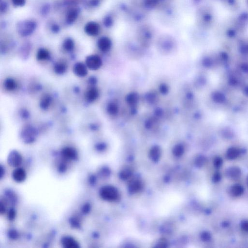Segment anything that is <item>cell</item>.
<instances>
[{"label": "cell", "instance_id": "6da1fadb", "mask_svg": "<svg viewBox=\"0 0 248 248\" xmlns=\"http://www.w3.org/2000/svg\"><path fill=\"white\" fill-rule=\"evenodd\" d=\"M100 193L102 199L109 201H116L119 197L118 190L113 186H104L101 188Z\"/></svg>", "mask_w": 248, "mask_h": 248}, {"label": "cell", "instance_id": "7a4b0ae2", "mask_svg": "<svg viewBox=\"0 0 248 248\" xmlns=\"http://www.w3.org/2000/svg\"><path fill=\"white\" fill-rule=\"evenodd\" d=\"M37 135L38 133L35 129L31 125L24 126L21 132L22 140L26 144H30L34 142Z\"/></svg>", "mask_w": 248, "mask_h": 248}, {"label": "cell", "instance_id": "3957f363", "mask_svg": "<svg viewBox=\"0 0 248 248\" xmlns=\"http://www.w3.org/2000/svg\"><path fill=\"white\" fill-rule=\"evenodd\" d=\"M86 64L90 70H97L102 66V61L98 55H90L86 58Z\"/></svg>", "mask_w": 248, "mask_h": 248}, {"label": "cell", "instance_id": "277c9868", "mask_svg": "<svg viewBox=\"0 0 248 248\" xmlns=\"http://www.w3.org/2000/svg\"><path fill=\"white\" fill-rule=\"evenodd\" d=\"M22 162V156L18 151L13 150L8 155L7 162L11 166L18 167L21 165Z\"/></svg>", "mask_w": 248, "mask_h": 248}, {"label": "cell", "instance_id": "5b68a950", "mask_svg": "<svg viewBox=\"0 0 248 248\" xmlns=\"http://www.w3.org/2000/svg\"><path fill=\"white\" fill-rule=\"evenodd\" d=\"M35 28V23L32 21H27L24 22L20 26V32L21 35H28L31 34Z\"/></svg>", "mask_w": 248, "mask_h": 248}, {"label": "cell", "instance_id": "8992f818", "mask_svg": "<svg viewBox=\"0 0 248 248\" xmlns=\"http://www.w3.org/2000/svg\"><path fill=\"white\" fill-rule=\"evenodd\" d=\"M73 72L78 77H84L88 74V67L86 64L78 62L74 65Z\"/></svg>", "mask_w": 248, "mask_h": 248}, {"label": "cell", "instance_id": "52a82bcc", "mask_svg": "<svg viewBox=\"0 0 248 248\" xmlns=\"http://www.w3.org/2000/svg\"><path fill=\"white\" fill-rule=\"evenodd\" d=\"M85 32L90 36H96L100 32V27L98 24L95 22H89L85 26Z\"/></svg>", "mask_w": 248, "mask_h": 248}, {"label": "cell", "instance_id": "ba28073f", "mask_svg": "<svg viewBox=\"0 0 248 248\" xmlns=\"http://www.w3.org/2000/svg\"><path fill=\"white\" fill-rule=\"evenodd\" d=\"M63 157L67 160H74L77 159V152L75 149L70 147H66L63 149L61 152Z\"/></svg>", "mask_w": 248, "mask_h": 248}, {"label": "cell", "instance_id": "9c48e42d", "mask_svg": "<svg viewBox=\"0 0 248 248\" xmlns=\"http://www.w3.org/2000/svg\"><path fill=\"white\" fill-rule=\"evenodd\" d=\"M61 243L65 248H78L80 247L78 242L71 236H65L62 238Z\"/></svg>", "mask_w": 248, "mask_h": 248}, {"label": "cell", "instance_id": "30bf717a", "mask_svg": "<svg viewBox=\"0 0 248 248\" xmlns=\"http://www.w3.org/2000/svg\"><path fill=\"white\" fill-rule=\"evenodd\" d=\"M97 46L101 52L106 53L111 48V42L109 38L103 37L98 40Z\"/></svg>", "mask_w": 248, "mask_h": 248}, {"label": "cell", "instance_id": "8fae6325", "mask_svg": "<svg viewBox=\"0 0 248 248\" xmlns=\"http://www.w3.org/2000/svg\"><path fill=\"white\" fill-rule=\"evenodd\" d=\"M100 96V92L98 89L95 87L89 88L86 94V98L89 102H94Z\"/></svg>", "mask_w": 248, "mask_h": 248}, {"label": "cell", "instance_id": "7c38bea8", "mask_svg": "<svg viewBox=\"0 0 248 248\" xmlns=\"http://www.w3.org/2000/svg\"><path fill=\"white\" fill-rule=\"evenodd\" d=\"M12 177L15 181L19 183L22 182L26 179V172L23 168H17L13 172Z\"/></svg>", "mask_w": 248, "mask_h": 248}, {"label": "cell", "instance_id": "4fadbf2b", "mask_svg": "<svg viewBox=\"0 0 248 248\" xmlns=\"http://www.w3.org/2000/svg\"><path fill=\"white\" fill-rule=\"evenodd\" d=\"M52 101L53 98L51 96L48 94L44 95L41 97L39 103L40 108L43 110H48L52 104Z\"/></svg>", "mask_w": 248, "mask_h": 248}, {"label": "cell", "instance_id": "5bb4252c", "mask_svg": "<svg viewBox=\"0 0 248 248\" xmlns=\"http://www.w3.org/2000/svg\"><path fill=\"white\" fill-rule=\"evenodd\" d=\"M67 69V64L63 61L58 62L54 66V71L55 73L58 75H62L66 73Z\"/></svg>", "mask_w": 248, "mask_h": 248}, {"label": "cell", "instance_id": "9a60e30c", "mask_svg": "<svg viewBox=\"0 0 248 248\" xmlns=\"http://www.w3.org/2000/svg\"><path fill=\"white\" fill-rule=\"evenodd\" d=\"M4 87L6 90L9 91H13L16 90L18 87L16 81L12 78H6L4 82Z\"/></svg>", "mask_w": 248, "mask_h": 248}, {"label": "cell", "instance_id": "2e32d148", "mask_svg": "<svg viewBox=\"0 0 248 248\" xmlns=\"http://www.w3.org/2000/svg\"><path fill=\"white\" fill-rule=\"evenodd\" d=\"M227 176L233 179H238L241 176V171L239 168L233 167L228 169L226 172Z\"/></svg>", "mask_w": 248, "mask_h": 248}, {"label": "cell", "instance_id": "e0dca14e", "mask_svg": "<svg viewBox=\"0 0 248 248\" xmlns=\"http://www.w3.org/2000/svg\"><path fill=\"white\" fill-rule=\"evenodd\" d=\"M142 183L137 179L132 180L129 184V190L130 192L135 193L140 191L142 188Z\"/></svg>", "mask_w": 248, "mask_h": 248}, {"label": "cell", "instance_id": "ac0fdd59", "mask_svg": "<svg viewBox=\"0 0 248 248\" xmlns=\"http://www.w3.org/2000/svg\"><path fill=\"white\" fill-rule=\"evenodd\" d=\"M107 111L111 116H115L119 112V107L117 103L111 102L107 106Z\"/></svg>", "mask_w": 248, "mask_h": 248}, {"label": "cell", "instance_id": "d6986e66", "mask_svg": "<svg viewBox=\"0 0 248 248\" xmlns=\"http://www.w3.org/2000/svg\"><path fill=\"white\" fill-rule=\"evenodd\" d=\"M36 57L39 61H46L49 60L50 58V53L47 49H40L38 50Z\"/></svg>", "mask_w": 248, "mask_h": 248}, {"label": "cell", "instance_id": "ffe728a7", "mask_svg": "<svg viewBox=\"0 0 248 248\" xmlns=\"http://www.w3.org/2000/svg\"><path fill=\"white\" fill-rule=\"evenodd\" d=\"M161 155V150L158 146H154L149 152L150 158L154 162H157L159 159Z\"/></svg>", "mask_w": 248, "mask_h": 248}, {"label": "cell", "instance_id": "44dd1931", "mask_svg": "<svg viewBox=\"0 0 248 248\" xmlns=\"http://www.w3.org/2000/svg\"><path fill=\"white\" fill-rule=\"evenodd\" d=\"M244 192V188L239 184L233 185L231 188L230 193L233 196L239 197Z\"/></svg>", "mask_w": 248, "mask_h": 248}, {"label": "cell", "instance_id": "7402d4cb", "mask_svg": "<svg viewBox=\"0 0 248 248\" xmlns=\"http://www.w3.org/2000/svg\"><path fill=\"white\" fill-rule=\"evenodd\" d=\"M139 100V97L138 94L136 93H131L126 96V101L129 105L133 106L136 105L138 103Z\"/></svg>", "mask_w": 248, "mask_h": 248}, {"label": "cell", "instance_id": "603a6c76", "mask_svg": "<svg viewBox=\"0 0 248 248\" xmlns=\"http://www.w3.org/2000/svg\"><path fill=\"white\" fill-rule=\"evenodd\" d=\"M78 16L77 10L72 9L70 10L67 15V21L69 23H72L76 20Z\"/></svg>", "mask_w": 248, "mask_h": 248}, {"label": "cell", "instance_id": "cb8c5ba5", "mask_svg": "<svg viewBox=\"0 0 248 248\" xmlns=\"http://www.w3.org/2000/svg\"><path fill=\"white\" fill-rule=\"evenodd\" d=\"M63 48L67 52H71L74 49V41L71 39H67L64 42Z\"/></svg>", "mask_w": 248, "mask_h": 248}, {"label": "cell", "instance_id": "d4e9b609", "mask_svg": "<svg viewBox=\"0 0 248 248\" xmlns=\"http://www.w3.org/2000/svg\"><path fill=\"white\" fill-rule=\"evenodd\" d=\"M240 154V152L236 148H231L227 153V158L229 159H235L237 158Z\"/></svg>", "mask_w": 248, "mask_h": 248}, {"label": "cell", "instance_id": "484cf974", "mask_svg": "<svg viewBox=\"0 0 248 248\" xmlns=\"http://www.w3.org/2000/svg\"><path fill=\"white\" fill-rule=\"evenodd\" d=\"M173 155L176 157L181 156L184 153V146L181 144H177L173 148Z\"/></svg>", "mask_w": 248, "mask_h": 248}, {"label": "cell", "instance_id": "4316f807", "mask_svg": "<svg viewBox=\"0 0 248 248\" xmlns=\"http://www.w3.org/2000/svg\"><path fill=\"white\" fill-rule=\"evenodd\" d=\"M131 171L129 170V169H125V170L122 171V172L120 174L121 178H122V179L126 180V179L129 178L131 176Z\"/></svg>", "mask_w": 248, "mask_h": 248}, {"label": "cell", "instance_id": "83f0119b", "mask_svg": "<svg viewBox=\"0 0 248 248\" xmlns=\"http://www.w3.org/2000/svg\"><path fill=\"white\" fill-rule=\"evenodd\" d=\"M222 160L221 158L219 157H217L214 160V165L217 168L220 167L222 165Z\"/></svg>", "mask_w": 248, "mask_h": 248}, {"label": "cell", "instance_id": "f1b7e54d", "mask_svg": "<svg viewBox=\"0 0 248 248\" xmlns=\"http://www.w3.org/2000/svg\"><path fill=\"white\" fill-rule=\"evenodd\" d=\"M211 236L210 234L208 232H205L202 233L201 235V239L202 240L204 241H208L210 240Z\"/></svg>", "mask_w": 248, "mask_h": 248}, {"label": "cell", "instance_id": "f546056e", "mask_svg": "<svg viewBox=\"0 0 248 248\" xmlns=\"http://www.w3.org/2000/svg\"><path fill=\"white\" fill-rule=\"evenodd\" d=\"M205 160L206 159L204 157H199L197 159L196 164L197 166L201 167L205 164Z\"/></svg>", "mask_w": 248, "mask_h": 248}, {"label": "cell", "instance_id": "4dcf8cb0", "mask_svg": "<svg viewBox=\"0 0 248 248\" xmlns=\"http://www.w3.org/2000/svg\"><path fill=\"white\" fill-rule=\"evenodd\" d=\"M12 2L16 6H23L25 3V0H12Z\"/></svg>", "mask_w": 248, "mask_h": 248}, {"label": "cell", "instance_id": "1f68e13d", "mask_svg": "<svg viewBox=\"0 0 248 248\" xmlns=\"http://www.w3.org/2000/svg\"><path fill=\"white\" fill-rule=\"evenodd\" d=\"M70 223L71 224V225H72L74 227H76V228H78L80 225L79 221L77 219H75V218L72 219L70 220Z\"/></svg>", "mask_w": 248, "mask_h": 248}, {"label": "cell", "instance_id": "d6a6232c", "mask_svg": "<svg viewBox=\"0 0 248 248\" xmlns=\"http://www.w3.org/2000/svg\"><path fill=\"white\" fill-rule=\"evenodd\" d=\"M159 90H160V92L162 93V94H165L168 92V88L166 84H162L159 87Z\"/></svg>", "mask_w": 248, "mask_h": 248}, {"label": "cell", "instance_id": "836d02e7", "mask_svg": "<svg viewBox=\"0 0 248 248\" xmlns=\"http://www.w3.org/2000/svg\"><path fill=\"white\" fill-rule=\"evenodd\" d=\"M9 237L12 239H16L18 237V233L15 230H11L9 232Z\"/></svg>", "mask_w": 248, "mask_h": 248}, {"label": "cell", "instance_id": "e575fe53", "mask_svg": "<svg viewBox=\"0 0 248 248\" xmlns=\"http://www.w3.org/2000/svg\"><path fill=\"white\" fill-rule=\"evenodd\" d=\"M15 211L13 209H11L8 213V217L9 220H13L15 218Z\"/></svg>", "mask_w": 248, "mask_h": 248}, {"label": "cell", "instance_id": "d590c367", "mask_svg": "<svg viewBox=\"0 0 248 248\" xmlns=\"http://www.w3.org/2000/svg\"><path fill=\"white\" fill-rule=\"evenodd\" d=\"M241 228L245 232H248V221H245L241 224Z\"/></svg>", "mask_w": 248, "mask_h": 248}, {"label": "cell", "instance_id": "8d00e7d4", "mask_svg": "<svg viewBox=\"0 0 248 248\" xmlns=\"http://www.w3.org/2000/svg\"><path fill=\"white\" fill-rule=\"evenodd\" d=\"M90 209H91L90 205L89 204H86L82 208V211H83V213L86 214V213H88L89 212Z\"/></svg>", "mask_w": 248, "mask_h": 248}, {"label": "cell", "instance_id": "74e56055", "mask_svg": "<svg viewBox=\"0 0 248 248\" xmlns=\"http://www.w3.org/2000/svg\"><path fill=\"white\" fill-rule=\"evenodd\" d=\"M221 177L220 174L219 173H216L214 174L213 180L215 182H217L221 180Z\"/></svg>", "mask_w": 248, "mask_h": 248}, {"label": "cell", "instance_id": "f35d334b", "mask_svg": "<svg viewBox=\"0 0 248 248\" xmlns=\"http://www.w3.org/2000/svg\"><path fill=\"white\" fill-rule=\"evenodd\" d=\"M22 117H24V118H25V117H28V115H29V114H28V112L27 111H22Z\"/></svg>", "mask_w": 248, "mask_h": 248}, {"label": "cell", "instance_id": "ab89813d", "mask_svg": "<svg viewBox=\"0 0 248 248\" xmlns=\"http://www.w3.org/2000/svg\"><path fill=\"white\" fill-rule=\"evenodd\" d=\"M95 178H95V177H93V176L91 177H90V183H95V182L96 181Z\"/></svg>", "mask_w": 248, "mask_h": 248}, {"label": "cell", "instance_id": "60d3db41", "mask_svg": "<svg viewBox=\"0 0 248 248\" xmlns=\"http://www.w3.org/2000/svg\"><path fill=\"white\" fill-rule=\"evenodd\" d=\"M247 185H248V178H247Z\"/></svg>", "mask_w": 248, "mask_h": 248}]
</instances>
